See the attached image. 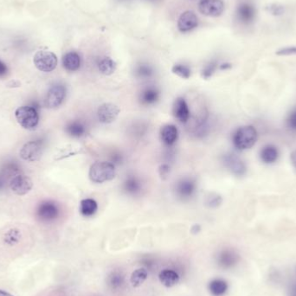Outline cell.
I'll use <instances>...</instances> for the list:
<instances>
[{"label":"cell","instance_id":"obj_41","mask_svg":"<svg viewBox=\"0 0 296 296\" xmlns=\"http://www.w3.org/2000/svg\"><path fill=\"white\" fill-rule=\"evenodd\" d=\"M290 159H291L294 167L296 169V150L292 151V153L290 155Z\"/></svg>","mask_w":296,"mask_h":296},{"label":"cell","instance_id":"obj_36","mask_svg":"<svg viewBox=\"0 0 296 296\" xmlns=\"http://www.w3.org/2000/svg\"><path fill=\"white\" fill-rule=\"evenodd\" d=\"M269 12L275 16H281L284 13V7L278 3H272L268 6Z\"/></svg>","mask_w":296,"mask_h":296},{"label":"cell","instance_id":"obj_10","mask_svg":"<svg viewBox=\"0 0 296 296\" xmlns=\"http://www.w3.org/2000/svg\"><path fill=\"white\" fill-rule=\"evenodd\" d=\"M10 189L15 194L23 196L31 191L33 184L28 176L19 174L15 176L13 179L10 180Z\"/></svg>","mask_w":296,"mask_h":296},{"label":"cell","instance_id":"obj_21","mask_svg":"<svg viewBox=\"0 0 296 296\" xmlns=\"http://www.w3.org/2000/svg\"><path fill=\"white\" fill-rule=\"evenodd\" d=\"M239 261V255L233 250H224L218 256V262L223 268L229 269L234 267Z\"/></svg>","mask_w":296,"mask_h":296},{"label":"cell","instance_id":"obj_25","mask_svg":"<svg viewBox=\"0 0 296 296\" xmlns=\"http://www.w3.org/2000/svg\"><path fill=\"white\" fill-rule=\"evenodd\" d=\"M228 288V283L223 279H214L209 283V290L213 296H224Z\"/></svg>","mask_w":296,"mask_h":296},{"label":"cell","instance_id":"obj_2","mask_svg":"<svg viewBox=\"0 0 296 296\" xmlns=\"http://www.w3.org/2000/svg\"><path fill=\"white\" fill-rule=\"evenodd\" d=\"M89 176L90 180L97 184L110 181L115 176L114 165L110 162H96L91 165Z\"/></svg>","mask_w":296,"mask_h":296},{"label":"cell","instance_id":"obj_27","mask_svg":"<svg viewBox=\"0 0 296 296\" xmlns=\"http://www.w3.org/2000/svg\"><path fill=\"white\" fill-rule=\"evenodd\" d=\"M148 272L147 269L144 268H140L132 273L130 282L132 286L135 288L142 286L143 283H145L146 280L148 279Z\"/></svg>","mask_w":296,"mask_h":296},{"label":"cell","instance_id":"obj_11","mask_svg":"<svg viewBox=\"0 0 296 296\" xmlns=\"http://www.w3.org/2000/svg\"><path fill=\"white\" fill-rule=\"evenodd\" d=\"M198 25V18L197 17L196 13L193 10H186L183 12L179 20H178V28L179 31L183 33L189 32L193 31Z\"/></svg>","mask_w":296,"mask_h":296},{"label":"cell","instance_id":"obj_22","mask_svg":"<svg viewBox=\"0 0 296 296\" xmlns=\"http://www.w3.org/2000/svg\"><path fill=\"white\" fill-rule=\"evenodd\" d=\"M123 189L130 195H137L142 192V182L135 176H128L123 183Z\"/></svg>","mask_w":296,"mask_h":296},{"label":"cell","instance_id":"obj_32","mask_svg":"<svg viewBox=\"0 0 296 296\" xmlns=\"http://www.w3.org/2000/svg\"><path fill=\"white\" fill-rule=\"evenodd\" d=\"M123 283H124V277L119 273H113L109 277V284L114 289L121 287Z\"/></svg>","mask_w":296,"mask_h":296},{"label":"cell","instance_id":"obj_31","mask_svg":"<svg viewBox=\"0 0 296 296\" xmlns=\"http://www.w3.org/2000/svg\"><path fill=\"white\" fill-rule=\"evenodd\" d=\"M217 67H218V62L217 60H212L205 64L201 73L203 79H209L213 76L214 73L216 72L217 69Z\"/></svg>","mask_w":296,"mask_h":296},{"label":"cell","instance_id":"obj_37","mask_svg":"<svg viewBox=\"0 0 296 296\" xmlns=\"http://www.w3.org/2000/svg\"><path fill=\"white\" fill-rule=\"evenodd\" d=\"M169 172H170V165L168 164H162L159 166V174H160L162 178L167 177Z\"/></svg>","mask_w":296,"mask_h":296},{"label":"cell","instance_id":"obj_7","mask_svg":"<svg viewBox=\"0 0 296 296\" xmlns=\"http://www.w3.org/2000/svg\"><path fill=\"white\" fill-rule=\"evenodd\" d=\"M224 166L230 171V172L238 177H242L245 175L247 172V166L245 165V162L240 157L234 153H227L223 158Z\"/></svg>","mask_w":296,"mask_h":296},{"label":"cell","instance_id":"obj_19","mask_svg":"<svg viewBox=\"0 0 296 296\" xmlns=\"http://www.w3.org/2000/svg\"><path fill=\"white\" fill-rule=\"evenodd\" d=\"M62 65L69 71H76L81 67V57L75 51L68 52L62 57Z\"/></svg>","mask_w":296,"mask_h":296},{"label":"cell","instance_id":"obj_6","mask_svg":"<svg viewBox=\"0 0 296 296\" xmlns=\"http://www.w3.org/2000/svg\"><path fill=\"white\" fill-rule=\"evenodd\" d=\"M224 9L223 0H200L198 3V10L207 17H219L224 13Z\"/></svg>","mask_w":296,"mask_h":296},{"label":"cell","instance_id":"obj_4","mask_svg":"<svg viewBox=\"0 0 296 296\" xmlns=\"http://www.w3.org/2000/svg\"><path fill=\"white\" fill-rule=\"evenodd\" d=\"M33 62L37 69L43 72H51L57 66V57L51 51L39 50L34 55Z\"/></svg>","mask_w":296,"mask_h":296},{"label":"cell","instance_id":"obj_16","mask_svg":"<svg viewBox=\"0 0 296 296\" xmlns=\"http://www.w3.org/2000/svg\"><path fill=\"white\" fill-rule=\"evenodd\" d=\"M160 138L165 146L172 147L179 138L178 128L174 125H165L160 130Z\"/></svg>","mask_w":296,"mask_h":296},{"label":"cell","instance_id":"obj_24","mask_svg":"<svg viewBox=\"0 0 296 296\" xmlns=\"http://www.w3.org/2000/svg\"><path fill=\"white\" fill-rule=\"evenodd\" d=\"M98 209L96 200L92 198H86L81 201L80 203V212L84 217H91L96 214Z\"/></svg>","mask_w":296,"mask_h":296},{"label":"cell","instance_id":"obj_13","mask_svg":"<svg viewBox=\"0 0 296 296\" xmlns=\"http://www.w3.org/2000/svg\"><path fill=\"white\" fill-rule=\"evenodd\" d=\"M38 216L43 221L55 220L59 216L58 206L50 201L44 202L38 206Z\"/></svg>","mask_w":296,"mask_h":296},{"label":"cell","instance_id":"obj_17","mask_svg":"<svg viewBox=\"0 0 296 296\" xmlns=\"http://www.w3.org/2000/svg\"><path fill=\"white\" fill-rule=\"evenodd\" d=\"M260 158L264 164H274L276 163L278 158H279L280 151L278 148H276V146L266 145L262 148L261 151H260Z\"/></svg>","mask_w":296,"mask_h":296},{"label":"cell","instance_id":"obj_3","mask_svg":"<svg viewBox=\"0 0 296 296\" xmlns=\"http://www.w3.org/2000/svg\"><path fill=\"white\" fill-rule=\"evenodd\" d=\"M15 116L18 124L25 129H34L38 124L39 115L35 107L23 106L18 107L15 112Z\"/></svg>","mask_w":296,"mask_h":296},{"label":"cell","instance_id":"obj_45","mask_svg":"<svg viewBox=\"0 0 296 296\" xmlns=\"http://www.w3.org/2000/svg\"><path fill=\"white\" fill-rule=\"evenodd\" d=\"M149 1H155V0H149Z\"/></svg>","mask_w":296,"mask_h":296},{"label":"cell","instance_id":"obj_26","mask_svg":"<svg viewBox=\"0 0 296 296\" xmlns=\"http://www.w3.org/2000/svg\"><path fill=\"white\" fill-rule=\"evenodd\" d=\"M66 132L72 137L80 138L86 134V127L81 121H73L66 127Z\"/></svg>","mask_w":296,"mask_h":296},{"label":"cell","instance_id":"obj_14","mask_svg":"<svg viewBox=\"0 0 296 296\" xmlns=\"http://www.w3.org/2000/svg\"><path fill=\"white\" fill-rule=\"evenodd\" d=\"M173 116L181 123H186L190 119V109L188 104L184 98H177L172 107Z\"/></svg>","mask_w":296,"mask_h":296},{"label":"cell","instance_id":"obj_28","mask_svg":"<svg viewBox=\"0 0 296 296\" xmlns=\"http://www.w3.org/2000/svg\"><path fill=\"white\" fill-rule=\"evenodd\" d=\"M135 76L140 79H149L154 74L153 68L148 63H140L135 68Z\"/></svg>","mask_w":296,"mask_h":296},{"label":"cell","instance_id":"obj_18","mask_svg":"<svg viewBox=\"0 0 296 296\" xmlns=\"http://www.w3.org/2000/svg\"><path fill=\"white\" fill-rule=\"evenodd\" d=\"M160 92L156 87L149 86L142 90L140 95V100L144 105H152L158 101Z\"/></svg>","mask_w":296,"mask_h":296},{"label":"cell","instance_id":"obj_40","mask_svg":"<svg viewBox=\"0 0 296 296\" xmlns=\"http://www.w3.org/2000/svg\"><path fill=\"white\" fill-rule=\"evenodd\" d=\"M7 71H8V69H7L6 64L0 60V77L5 76Z\"/></svg>","mask_w":296,"mask_h":296},{"label":"cell","instance_id":"obj_34","mask_svg":"<svg viewBox=\"0 0 296 296\" xmlns=\"http://www.w3.org/2000/svg\"><path fill=\"white\" fill-rule=\"evenodd\" d=\"M276 55H283V56L296 55V45L285 46V47L279 49L276 51Z\"/></svg>","mask_w":296,"mask_h":296},{"label":"cell","instance_id":"obj_33","mask_svg":"<svg viewBox=\"0 0 296 296\" xmlns=\"http://www.w3.org/2000/svg\"><path fill=\"white\" fill-rule=\"evenodd\" d=\"M223 202V198L220 195L217 194H211L210 197L207 198L206 204L210 208H217Z\"/></svg>","mask_w":296,"mask_h":296},{"label":"cell","instance_id":"obj_9","mask_svg":"<svg viewBox=\"0 0 296 296\" xmlns=\"http://www.w3.org/2000/svg\"><path fill=\"white\" fill-rule=\"evenodd\" d=\"M120 112V108L115 104L104 103L98 108L97 117L101 123L109 124L117 119Z\"/></svg>","mask_w":296,"mask_h":296},{"label":"cell","instance_id":"obj_43","mask_svg":"<svg viewBox=\"0 0 296 296\" xmlns=\"http://www.w3.org/2000/svg\"><path fill=\"white\" fill-rule=\"evenodd\" d=\"M200 230H201V227H200L199 224H195L192 228V232H193V234H197V233L199 232Z\"/></svg>","mask_w":296,"mask_h":296},{"label":"cell","instance_id":"obj_30","mask_svg":"<svg viewBox=\"0 0 296 296\" xmlns=\"http://www.w3.org/2000/svg\"><path fill=\"white\" fill-rule=\"evenodd\" d=\"M172 71L173 74H175L183 79H189L190 76L192 75V70L190 69L189 66L186 64H175L172 67Z\"/></svg>","mask_w":296,"mask_h":296},{"label":"cell","instance_id":"obj_5","mask_svg":"<svg viewBox=\"0 0 296 296\" xmlns=\"http://www.w3.org/2000/svg\"><path fill=\"white\" fill-rule=\"evenodd\" d=\"M257 10L255 5L248 1H244L238 4L236 9V17L239 23L248 25L254 23Z\"/></svg>","mask_w":296,"mask_h":296},{"label":"cell","instance_id":"obj_39","mask_svg":"<svg viewBox=\"0 0 296 296\" xmlns=\"http://www.w3.org/2000/svg\"><path fill=\"white\" fill-rule=\"evenodd\" d=\"M289 296H296V279L294 280L292 283L290 284Z\"/></svg>","mask_w":296,"mask_h":296},{"label":"cell","instance_id":"obj_12","mask_svg":"<svg viewBox=\"0 0 296 296\" xmlns=\"http://www.w3.org/2000/svg\"><path fill=\"white\" fill-rule=\"evenodd\" d=\"M196 190V182L192 179H181L175 186L176 194L181 199H189L195 194Z\"/></svg>","mask_w":296,"mask_h":296},{"label":"cell","instance_id":"obj_35","mask_svg":"<svg viewBox=\"0 0 296 296\" xmlns=\"http://www.w3.org/2000/svg\"><path fill=\"white\" fill-rule=\"evenodd\" d=\"M286 124L291 131L296 132V108L290 112L287 118Z\"/></svg>","mask_w":296,"mask_h":296},{"label":"cell","instance_id":"obj_29","mask_svg":"<svg viewBox=\"0 0 296 296\" xmlns=\"http://www.w3.org/2000/svg\"><path fill=\"white\" fill-rule=\"evenodd\" d=\"M21 238L20 231L17 229H10V231H7L4 237H3V241L8 245H17Z\"/></svg>","mask_w":296,"mask_h":296},{"label":"cell","instance_id":"obj_15","mask_svg":"<svg viewBox=\"0 0 296 296\" xmlns=\"http://www.w3.org/2000/svg\"><path fill=\"white\" fill-rule=\"evenodd\" d=\"M41 146L38 142H29L21 149V158L28 161L38 160L41 155Z\"/></svg>","mask_w":296,"mask_h":296},{"label":"cell","instance_id":"obj_38","mask_svg":"<svg viewBox=\"0 0 296 296\" xmlns=\"http://www.w3.org/2000/svg\"><path fill=\"white\" fill-rule=\"evenodd\" d=\"M122 160H123V158H122V156L120 153H114L111 157V161L113 162L112 163L113 165H114V164H121Z\"/></svg>","mask_w":296,"mask_h":296},{"label":"cell","instance_id":"obj_44","mask_svg":"<svg viewBox=\"0 0 296 296\" xmlns=\"http://www.w3.org/2000/svg\"><path fill=\"white\" fill-rule=\"evenodd\" d=\"M0 296H14L13 295L7 292L5 290H0Z\"/></svg>","mask_w":296,"mask_h":296},{"label":"cell","instance_id":"obj_1","mask_svg":"<svg viewBox=\"0 0 296 296\" xmlns=\"http://www.w3.org/2000/svg\"><path fill=\"white\" fill-rule=\"evenodd\" d=\"M257 131L251 125L238 128L232 135V143L239 151L248 150L255 145L257 141Z\"/></svg>","mask_w":296,"mask_h":296},{"label":"cell","instance_id":"obj_8","mask_svg":"<svg viewBox=\"0 0 296 296\" xmlns=\"http://www.w3.org/2000/svg\"><path fill=\"white\" fill-rule=\"evenodd\" d=\"M66 97V88L57 84L50 88L45 98V106L49 108H55L62 103Z\"/></svg>","mask_w":296,"mask_h":296},{"label":"cell","instance_id":"obj_23","mask_svg":"<svg viewBox=\"0 0 296 296\" xmlns=\"http://www.w3.org/2000/svg\"><path fill=\"white\" fill-rule=\"evenodd\" d=\"M97 67L102 75L110 76L116 69V63L109 56H103L98 60Z\"/></svg>","mask_w":296,"mask_h":296},{"label":"cell","instance_id":"obj_20","mask_svg":"<svg viewBox=\"0 0 296 296\" xmlns=\"http://www.w3.org/2000/svg\"><path fill=\"white\" fill-rule=\"evenodd\" d=\"M158 279L164 286L172 288L179 283V276L178 273L172 269H164L159 273Z\"/></svg>","mask_w":296,"mask_h":296},{"label":"cell","instance_id":"obj_42","mask_svg":"<svg viewBox=\"0 0 296 296\" xmlns=\"http://www.w3.org/2000/svg\"><path fill=\"white\" fill-rule=\"evenodd\" d=\"M231 64L230 62H224V63H222L220 66H219V69L221 70H226V69H231Z\"/></svg>","mask_w":296,"mask_h":296}]
</instances>
